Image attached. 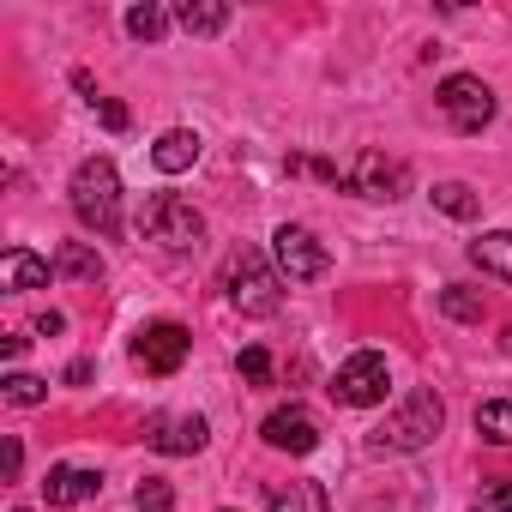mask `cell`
<instances>
[{
  "instance_id": "obj_1",
  "label": "cell",
  "mask_w": 512,
  "mask_h": 512,
  "mask_svg": "<svg viewBox=\"0 0 512 512\" xmlns=\"http://www.w3.org/2000/svg\"><path fill=\"white\" fill-rule=\"evenodd\" d=\"M223 296H229L235 314L266 320V314L284 308V278H278V266H266L260 247H235L223 260Z\"/></svg>"
},
{
  "instance_id": "obj_2",
  "label": "cell",
  "mask_w": 512,
  "mask_h": 512,
  "mask_svg": "<svg viewBox=\"0 0 512 512\" xmlns=\"http://www.w3.org/2000/svg\"><path fill=\"white\" fill-rule=\"evenodd\" d=\"M446 428V404H440V392L434 386H416L374 434H368V452L374 458H386V452H422V446H434V434Z\"/></svg>"
},
{
  "instance_id": "obj_3",
  "label": "cell",
  "mask_w": 512,
  "mask_h": 512,
  "mask_svg": "<svg viewBox=\"0 0 512 512\" xmlns=\"http://www.w3.org/2000/svg\"><path fill=\"white\" fill-rule=\"evenodd\" d=\"M73 217L91 229V235H103V241H115L121 235V175H115V163L109 157H85L79 169H73Z\"/></svg>"
},
{
  "instance_id": "obj_4",
  "label": "cell",
  "mask_w": 512,
  "mask_h": 512,
  "mask_svg": "<svg viewBox=\"0 0 512 512\" xmlns=\"http://www.w3.org/2000/svg\"><path fill=\"white\" fill-rule=\"evenodd\" d=\"M139 229H145L157 247H169V253H193V247L205 241V217H199L181 193H151L145 211H139Z\"/></svg>"
},
{
  "instance_id": "obj_5",
  "label": "cell",
  "mask_w": 512,
  "mask_h": 512,
  "mask_svg": "<svg viewBox=\"0 0 512 512\" xmlns=\"http://www.w3.org/2000/svg\"><path fill=\"white\" fill-rule=\"evenodd\" d=\"M272 266H278L284 284H314V278L332 272V253H326V241H320L314 229L284 223V229L272 235Z\"/></svg>"
},
{
  "instance_id": "obj_6",
  "label": "cell",
  "mask_w": 512,
  "mask_h": 512,
  "mask_svg": "<svg viewBox=\"0 0 512 512\" xmlns=\"http://www.w3.org/2000/svg\"><path fill=\"white\" fill-rule=\"evenodd\" d=\"M434 103H440V115H446L452 133H482V127L494 121V91H488L476 73H452V79H440Z\"/></svg>"
},
{
  "instance_id": "obj_7",
  "label": "cell",
  "mask_w": 512,
  "mask_h": 512,
  "mask_svg": "<svg viewBox=\"0 0 512 512\" xmlns=\"http://www.w3.org/2000/svg\"><path fill=\"white\" fill-rule=\"evenodd\" d=\"M386 386H392V368H386L380 350H356V356L332 374V398L350 404V410H374V404H386Z\"/></svg>"
},
{
  "instance_id": "obj_8",
  "label": "cell",
  "mask_w": 512,
  "mask_h": 512,
  "mask_svg": "<svg viewBox=\"0 0 512 512\" xmlns=\"http://www.w3.org/2000/svg\"><path fill=\"white\" fill-rule=\"evenodd\" d=\"M187 350H193V338H187V326H181V320H151V326L133 338V362H139L145 374H157V380L181 374Z\"/></svg>"
},
{
  "instance_id": "obj_9",
  "label": "cell",
  "mask_w": 512,
  "mask_h": 512,
  "mask_svg": "<svg viewBox=\"0 0 512 512\" xmlns=\"http://www.w3.org/2000/svg\"><path fill=\"white\" fill-rule=\"evenodd\" d=\"M404 187H410V163L404 157H386V151H362L356 157L350 193H362L374 205H392V199H404Z\"/></svg>"
},
{
  "instance_id": "obj_10",
  "label": "cell",
  "mask_w": 512,
  "mask_h": 512,
  "mask_svg": "<svg viewBox=\"0 0 512 512\" xmlns=\"http://www.w3.org/2000/svg\"><path fill=\"white\" fill-rule=\"evenodd\" d=\"M205 440H211L205 416H169V410L145 416V446L163 458H193V452H205Z\"/></svg>"
},
{
  "instance_id": "obj_11",
  "label": "cell",
  "mask_w": 512,
  "mask_h": 512,
  "mask_svg": "<svg viewBox=\"0 0 512 512\" xmlns=\"http://www.w3.org/2000/svg\"><path fill=\"white\" fill-rule=\"evenodd\" d=\"M260 440L272 446V452H314L320 446V422H314V410H302V404H278L266 422H260Z\"/></svg>"
},
{
  "instance_id": "obj_12",
  "label": "cell",
  "mask_w": 512,
  "mask_h": 512,
  "mask_svg": "<svg viewBox=\"0 0 512 512\" xmlns=\"http://www.w3.org/2000/svg\"><path fill=\"white\" fill-rule=\"evenodd\" d=\"M97 494H103V476L85 470V464H55L49 482H43V500H49V506H85V500H97Z\"/></svg>"
},
{
  "instance_id": "obj_13",
  "label": "cell",
  "mask_w": 512,
  "mask_h": 512,
  "mask_svg": "<svg viewBox=\"0 0 512 512\" xmlns=\"http://www.w3.org/2000/svg\"><path fill=\"white\" fill-rule=\"evenodd\" d=\"M49 272H55V266L43 260V253H31V247H7V253H0V290H7V296L43 290Z\"/></svg>"
},
{
  "instance_id": "obj_14",
  "label": "cell",
  "mask_w": 512,
  "mask_h": 512,
  "mask_svg": "<svg viewBox=\"0 0 512 512\" xmlns=\"http://www.w3.org/2000/svg\"><path fill=\"white\" fill-rule=\"evenodd\" d=\"M199 151H205V139H199L193 127H169V133H157L151 163H157L163 175H181V169H193V163H199Z\"/></svg>"
},
{
  "instance_id": "obj_15",
  "label": "cell",
  "mask_w": 512,
  "mask_h": 512,
  "mask_svg": "<svg viewBox=\"0 0 512 512\" xmlns=\"http://www.w3.org/2000/svg\"><path fill=\"white\" fill-rule=\"evenodd\" d=\"M470 260H476L482 272H494V278L512 284V229H488V235H476V241H470Z\"/></svg>"
},
{
  "instance_id": "obj_16",
  "label": "cell",
  "mask_w": 512,
  "mask_h": 512,
  "mask_svg": "<svg viewBox=\"0 0 512 512\" xmlns=\"http://www.w3.org/2000/svg\"><path fill=\"white\" fill-rule=\"evenodd\" d=\"M61 278H79V284H103V253L91 241H67L61 247V260H55Z\"/></svg>"
},
{
  "instance_id": "obj_17",
  "label": "cell",
  "mask_w": 512,
  "mask_h": 512,
  "mask_svg": "<svg viewBox=\"0 0 512 512\" xmlns=\"http://www.w3.org/2000/svg\"><path fill=\"white\" fill-rule=\"evenodd\" d=\"M175 19H181V31H193V37H217V31L229 25V7H223V0H187V7H175Z\"/></svg>"
},
{
  "instance_id": "obj_18",
  "label": "cell",
  "mask_w": 512,
  "mask_h": 512,
  "mask_svg": "<svg viewBox=\"0 0 512 512\" xmlns=\"http://www.w3.org/2000/svg\"><path fill=\"white\" fill-rule=\"evenodd\" d=\"M476 434L494 446H512V398H488L476 404Z\"/></svg>"
},
{
  "instance_id": "obj_19",
  "label": "cell",
  "mask_w": 512,
  "mask_h": 512,
  "mask_svg": "<svg viewBox=\"0 0 512 512\" xmlns=\"http://www.w3.org/2000/svg\"><path fill=\"white\" fill-rule=\"evenodd\" d=\"M428 199H434V211H446V217H458V223H470V217L482 211V199H476V193H470L464 181H440V187H434Z\"/></svg>"
},
{
  "instance_id": "obj_20",
  "label": "cell",
  "mask_w": 512,
  "mask_h": 512,
  "mask_svg": "<svg viewBox=\"0 0 512 512\" xmlns=\"http://www.w3.org/2000/svg\"><path fill=\"white\" fill-rule=\"evenodd\" d=\"M440 314H446V320H458V326H476V320H482V290L446 284V290H440Z\"/></svg>"
},
{
  "instance_id": "obj_21",
  "label": "cell",
  "mask_w": 512,
  "mask_h": 512,
  "mask_svg": "<svg viewBox=\"0 0 512 512\" xmlns=\"http://www.w3.org/2000/svg\"><path fill=\"white\" fill-rule=\"evenodd\" d=\"M272 512H326V488H320L314 476H302V482H290V488L272 500Z\"/></svg>"
},
{
  "instance_id": "obj_22",
  "label": "cell",
  "mask_w": 512,
  "mask_h": 512,
  "mask_svg": "<svg viewBox=\"0 0 512 512\" xmlns=\"http://www.w3.org/2000/svg\"><path fill=\"white\" fill-rule=\"evenodd\" d=\"M0 398H7L13 410H37V404L49 398V380H37V374H7V380H0Z\"/></svg>"
},
{
  "instance_id": "obj_23",
  "label": "cell",
  "mask_w": 512,
  "mask_h": 512,
  "mask_svg": "<svg viewBox=\"0 0 512 512\" xmlns=\"http://www.w3.org/2000/svg\"><path fill=\"white\" fill-rule=\"evenodd\" d=\"M127 31H133L139 43H157V37L169 31V13H163V7H151V0H145V7H133V13H127Z\"/></svg>"
},
{
  "instance_id": "obj_24",
  "label": "cell",
  "mask_w": 512,
  "mask_h": 512,
  "mask_svg": "<svg viewBox=\"0 0 512 512\" xmlns=\"http://www.w3.org/2000/svg\"><path fill=\"white\" fill-rule=\"evenodd\" d=\"M133 506H139V512H175V488H169L163 476H145L139 494H133Z\"/></svg>"
},
{
  "instance_id": "obj_25",
  "label": "cell",
  "mask_w": 512,
  "mask_h": 512,
  "mask_svg": "<svg viewBox=\"0 0 512 512\" xmlns=\"http://www.w3.org/2000/svg\"><path fill=\"white\" fill-rule=\"evenodd\" d=\"M235 368H241V380H247V386H272V356H266L260 344H247Z\"/></svg>"
},
{
  "instance_id": "obj_26",
  "label": "cell",
  "mask_w": 512,
  "mask_h": 512,
  "mask_svg": "<svg viewBox=\"0 0 512 512\" xmlns=\"http://www.w3.org/2000/svg\"><path fill=\"white\" fill-rule=\"evenodd\" d=\"M470 512H512V476L482 482V494H476V506H470Z\"/></svg>"
},
{
  "instance_id": "obj_27",
  "label": "cell",
  "mask_w": 512,
  "mask_h": 512,
  "mask_svg": "<svg viewBox=\"0 0 512 512\" xmlns=\"http://www.w3.org/2000/svg\"><path fill=\"white\" fill-rule=\"evenodd\" d=\"M0 470H7V482H19V470H25V446H19V434L0 440Z\"/></svg>"
},
{
  "instance_id": "obj_28",
  "label": "cell",
  "mask_w": 512,
  "mask_h": 512,
  "mask_svg": "<svg viewBox=\"0 0 512 512\" xmlns=\"http://www.w3.org/2000/svg\"><path fill=\"white\" fill-rule=\"evenodd\" d=\"M91 109H97V121H103V127H109V133H127V109H121V103H115V97H97V103H91Z\"/></svg>"
},
{
  "instance_id": "obj_29",
  "label": "cell",
  "mask_w": 512,
  "mask_h": 512,
  "mask_svg": "<svg viewBox=\"0 0 512 512\" xmlns=\"http://www.w3.org/2000/svg\"><path fill=\"white\" fill-rule=\"evenodd\" d=\"M73 85H79V91H85V103H97V79H91V73H85V67H79V73H73Z\"/></svg>"
},
{
  "instance_id": "obj_30",
  "label": "cell",
  "mask_w": 512,
  "mask_h": 512,
  "mask_svg": "<svg viewBox=\"0 0 512 512\" xmlns=\"http://www.w3.org/2000/svg\"><path fill=\"white\" fill-rule=\"evenodd\" d=\"M37 332H43V338H55V332H67V320H61V314H43V320H37Z\"/></svg>"
},
{
  "instance_id": "obj_31",
  "label": "cell",
  "mask_w": 512,
  "mask_h": 512,
  "mask_svg": "<svg viewBox=\"0 0 512 512\" xmlns=\"http://www.w3.org/2000/svg\"><path fill=\"white\" fill-rule=\"evenodd\" d=\"M500 356H506V362H512V326H506V332H500Z\"/></svg>"
},
{
  "instance_id": "obj_32",
  "label": "cell",
  "mask_w": 512,
  "mask_h": 512,
  "mask_svg": "<svg viewBox=\"0 0 512 512\" xmlns=\"http://www.w3.org/2000/svg\"><path fill=\"white\" fill-rule=\"evenodd\" d=\"M13 512H25V506H13Z\"/></svg>"
}]
</instances>
